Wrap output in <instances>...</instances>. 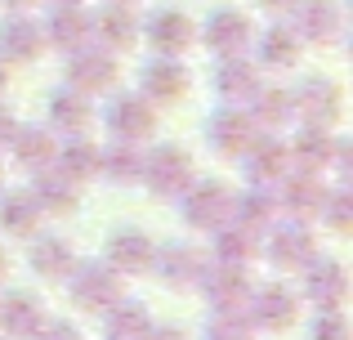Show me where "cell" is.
<instances>
[{"label":"cell","instance_id":"obj_35","mask_svg":"<svg viewBox=\"0 0 353 340\" xmlns=\"http://www.w3.org/2000/svg\"><path fill=\"white\" fill-rule=\"evenodd\" d=\"M152 332V323H148V309L143 305H117L108 309V336L112 340H143Z\"/></svg>","mask_w":353,"mask_h":340},{"label":"cell","instance_id":"obj_21","mask_svg":"<svg viewBox=\"0 0 353 340\" xmlns=\"http://www.w3.org/2000/svg\"><path fill=\"white\" fill-rule=\"evenodd\" d=\"M36 219H41V201H36L32 188H18L0 197V228L14 237H32L36 233Z\"/></svg>","mask_w":353,"mask_h":340},{"label":"cell","instance_id":"obj_8","mask_svg":"<svg viewBox=\"0 0 353 340\" xmlns=\"http://www.w3.org/2000/svg\"><path fill=\"white\" fill-rule=\"evenodd\" d=\"M148 45L157 54H165V59H179V54H188L197 45V27H192V18L183 9H157L148 18Z\"/></svg>","mask_w":353,"mask_h":340},{"label":"cell","instance_id":"obj_38","mask_svg":"<svg viewBox=\"0 0 353 340\" xmlns=\"http://www.w3.org/2000/svg\"><path fill=\"white\" fill-rule=\"evenodd\" d=\"M206 340H250V323L237 314V309H219L206 327Z\"/></svg>","mask_w":353,"mask_h":340},{"label":"cell","instance_id":"obj_7","mask_svg":"<svg viewBox=\"0 0 353 340\" xmlns=\"http://www.w3.org/2000/svg\"><path fill=\"white\" fill-rule=\"evenodd\" d=\"M250 36H255V23H250L241 9H215V14L206 18V32H201V41H206V50H215L219 59H237V54L250 50Z\"/></svg>","mask_w":353,"mask_h":340},{"label":"cell","instance_id":"obj_5","mask_svg":"<svg viewBox=\"0 0 353 340\" xmlns=\"http://www.w3.org/2000/svg\"><path fill=\"white\" fill-rule=\"evenodd\" d=\"M108 130L121 143H143L157 134V108L143 94H117L108 103Z\"/></svg>","mask_w":353,"mask_h":340},{"label":"cell","instance_id":"obj_36","mask_svg":"<svg viewBox=\"0 0 353 340\" xmlns=\"http://www.w3.org/2000/svg\"><path fill=\"white\" fill-rule=\"evenodd\" d=\"M152 264H161L165 282H192V278H201L206 255H201V251H188V246H174V251H165V255H152Z\"/></svg>","mask_w":353,"mask_h":340},{"label":"cell","instance_id":"obj_17","mask_svg":"<svg viewBox=\"0 0 353 340\" xmlns=\"http://www.w3.org/2000/svg\"><path fill=\"white\" fill-rule=\"evenodd\" d=\"M50 126L63 130L68 139L72 134H90V126H94V103H90V94H81V90H59V94L50 99Z\"/></svg>","mask_w":353,"mask_h":340},{"label":"cell","instance_id":"obj_44","mask_svg":"<svg viewBox=\"0 0 353 340\" xmlns=\"http://www.w3.org/2000/svg\"><path fill=\"white\" fill-rule=\"evenodd\" d=\"M5 5H9V9H14V14H27V9H32V5H36V0H5Z\"/></svg>","mask_w":353,"mask_h":340},{"label":"cell","instance_id":"obj_15","mask_svg":"<svg viewBox=\"0 0 353 340\" xmlns=\"http://www.w3.org/2000/svg\"><path fill=\"white\" fill-rule=\"evenodd\" d=\"M291 14L300 18V23H295V32H300L304 41H318V45L336 41L340 27H345V14H340L336 0H300Z\"/></svg>","mask_w":353,"mask_h":340},{"label":"cell","instance_id":"obj_39","mask_svg":"<svg viewBox=\"0 0 353 340\" xmlns=\"http://www.w3.org/2000/svg\"><path fill=\"white\" fill-rule=\"evenodd\" d=\"M313 340H345V318H340V309H322L318 327H313Z\"/></svg>","mask_w":353,"mask_h":340},{"label":"cell","instance_id":"obj_27","mask_svg":"<svg viewBox=\"0 0 353 340\" xmlns=\"http://www.w3.org/2000/svg\"><path fill=\"white\" fill-rule=\"evenodd\" d=\"M295 296L291 291H282V287H264L255 296V305H250V318H255L259 327H291L295 323Z\"/></svg>","mask_w":353,"mask_h":340},{"label":"cell","instance_id":"obj_43","mask_svg":"<svg viewBox=\"0 0 353 340\" xmlns=\"http://www.w3.org/2000/svg\"><path fill=\"white\" fill-rule=\"evenodd\" d=\"M143 340H183V332H174V327H152Z\"/></svg>","mask_w":353,"mask_h":340},{"label":"cell","instance_id":"obj_34","mask_svg":"<svg viewBox=\"0 0 353 340\" xmlns=\"http://www.w3.org/2000/svg\"><path fill=\"white\" fill-rule=\"evenodd\" d=\"M255 233L250 228H224L219 224V237H215V255H219V264H237V269H246L250 260H255Z\"/></svg>","mask_w":353,"mask_h":340},{"label":"cell","instance_id":"obj_16","mask_svg":"<svg viewBox=\"0 0 353 340\" xmlns=\"http://www.w3.org/2000/svg\"><path fill=\"white\" fill-rule=\"evenodd\" d=\"M90 36H99V45L103 50H130V45H139V18L130 5H108L99 18H90Z\"/></svg>","mask_w":353,"mask_h":340},{"label":"cell","instance_id":"obj_24","mask_svg":"<svg viewBox=\"0 0 353 340\" xmlns=\"http://www.w3.org/2000/svg\"><path fill=\"white\" fill-rule=\"evenodd\" d=\"M273 260L286 264V269H300V264L313 260V237H309V224H304V219H291V224L273 237Z\"/></svg>","mask_w":353,"mask_h":340},{"label":"cell","instance_id":"obj_30","mask_svg":"<svg viewBox=\"0 0 353 340\" xmlns=\"http://www.w3.org/2000/svg\"><path fill=\"white\" fill-rule=\"evenodd\" d=\"M345 291H349L345 269H340L336 260H318V269L309 273V296L318 300L322 309H340L345 305Z\"/></svg>","mask_w":353,"mask_h":340},{"label":"cell","instance_id":"obj_9","mask_svg":"<svg viewBox=\"0 0 353 340\" xmlns=\"http://www.w3.org/2000/svg\"><path fill=\"white\" fill-rule=\"evenodd\" d=\"M139 86H143L148 103H179V99H188L192 77H188V68H183L179 59H165V54H161V59H152L143 68Z\"/></svg>","mask_w":353,"mask_h":340},{"label":"cell","instance_id":"obj_47","mask_svg":"<svg viewBox=\"0 0 353 340\" xmlns=\"http://www.w3.org/2000/svg\"><path fill=\"white\" fill-rule=\"evenodd\" d=\"M0 273H5V251H0Z\"/></svg>","mask_w":353,"mask_h":340},{"label":"cell","instance_id":"obj_2","mask_svg":"<svg viewBox=\"0 0 353 340\" xmlns=\"http://www.w3.org/2000/svg\"><path fill=\"white\" fill-rule=\"evenodd\" d=\"M192 179H197V174H192L188 148L161 143L152 157H143V183L157 192V197H183V188H188Z\"/></svg>","mask_w":353,"mask_h":340},{"label":"cell","instance_id":"obj_37","mask_svg":"<svg viewBox=\"0 0 353 340\" xmlns=\"http://www.w3.org/2000/svg\"><path fill=\"white\" fill-rule=\"evenodd\" d=\"M273 215H277V206H273V197H268L264 188H255V192H246V197L233 201V219L241 228H250V233H255L259 224H268Z\"/></svg>","mask_w":353,"mask_h":340},{"label":"cell","instance_id":"obj_41","mask_svg":"<svg viewBox=\"0 0 353 340\" xmlns=\"http://www.w3.org/2000/svg\"><path fill=\"white\" fill-rule=\"evenodd\" d=\"M14 130H18V121H14V112H9L5 103H0V148H5L9 139H14Z\"/></svg>","mask_w":353,"mask_h":340},{"label":"cell","instance_id":"obj_29","mask_svg":"<svg viewBox=\"0 0 353 340\" xmlns=\"http://www.w3.org/2000/svg\"><path fill=\"white\" fill-rule=\"evenodd\" d=\"M0 323H5L14 336H36L45 327V309H41V300H32L27 291H18V296H9L5 305H0Z\"/></svg>","mask_w":353,"mask_h":340},{"label":"cell","instance_id":"obj_22","mask_svg":"<svg viewBox=\"0 0 353 340\" xmlns=\"http://www.w3.org/2000/svg\"><path fill=\"white\" fill-rule=\"evenodd\" d=\"M304 54V36L295 32V27H268L264 36H259V63H268V68H295Z\"/></svg>","mask_w":353,"mask_h":340},{"label":"cell","instance_id":"obj_46","mask_svg":"<svg viewBox=\"0 0 353 340\" xmlns=\"http://www.w3.org/2000/svg\"><path fill=\"white\" fill-rule=\"evenodd\" d=\"M108 5H134V0H108Z\"/></svg>","mask_w":353,"mask_h":340},{"label":"cell","instance_id":"obj_12","mask_svg":"<svg viewBox=\"0 0 353 340\" xmlns=\"http://www.w3.org/2000/svg\"><path fill=\"white\" fill-rule=\"evenodd\" d=\"M250 166V179L259 183V188H268V183H282L286 174H291V157H286L282 139L277 134H255L250 139V148L241 152Z\"/></svg>","mask_w":353,"mask_h":340},{"label":"cell","instance_id":"obj_28","mask_svg":"<svg viewBox=\"0 0 353 340\" xmlns=\"http://www.w3.org/2000/svg\"><path fill=\"white\" fill-rule=\"evenodd\" d=\"M99 152H103V148H94L85 134H72L68 148L54 152V161H59L63 174H72V179L81 183V179H94V174H99Z\"/></svg>","mask_w":353,"mask_h":340},{"label":"cell","instance_id":"obj_10","mask_svg":"<svg viewBox=\"0 0 353 340\" xmlns=\"http://www.w3.org/2000/svg\"><path fill=\"white\" fill-rule=\"evenodd\" d=\"M45 54V27L32 14H9L0 23V59L5 63H36Z\"/></svg>","mask_w":353,"mask_h":340},{"label":"cell","instance_id":"obj_33","mask_svg":"<svg viewBox=\"0 0 353 340\" xmlns=\"http://www.w3.org/2000/svg\"><path fill=\"white\" fill-rule=\"evenodd\" d=\"M32 269L41 273V278H68L72 273V251L63 237H41V242H32Z\"/></svg>","mask_w":353,"mask_h":340},{"label":"cell","instance_id":"obj_20","mask_svg":"<svg viewBox=\"0 0 353 340\" xmlns=\"http://www.w3.org/2000/svg\"><path fill=\"white\" fill-rule=\"evenodd\" d=\"M340 152V143L331 139V130H304L295 139V148L286 152L291 157V170H309V174H322L331 166V157Z\"/></svg>","mask_w":353,"mask_h":340},{"label":"cell","instance_id":"obj_31","mask_svg":"<svg viewBox=\"0 0 353 340\" xmlns=\"http://www.w3.org/2000/svg\"><path fill=\"white\" fill-rule=\"evenodd\" d=\"M152 242L143 233H117L112 246H108V260H112L117 273H134V269H148L152 264Z\"/></svg>","mask_w":353,"mask_h":340},{"label":"cell","instance_id":"obj_1","mask_svg":"<svg viewBox=\"0 0 353 340\" xmlns=\"http://www.w3.org/2000/svg\"><path fill=\"white\" fill-rule=\"evenodd\" d=\"M291 99H295V117H300L309 130H331V126L345 117V90L331 77H309Z\"/></svg>","mask_w":353,"mask_h":340},{"label":"cell","instance_id":"obj_19","mask_svg":"<svg viewBox=\"0 0 353 340\" xmlns=\"http://www.w3.org/2000/svg\"><path fill=\"white\" fill-rule=\"evenodd\" d=\"M215 90L228 108H246L250 99L259 94V72L250 68L241 54L237 59H224V68H219V77H215Z\"/></svg>","mask_w":353,"mask_h":340},{"label":"cell","instance_id":"obj_42","mask_svg":"<svg viewBox=\"0 0 353 340\" xmlns=\"http://www.w3.org/2000/svg\"><path fill=\"white\" fill-rule=\"evenodd\" d=\"M259 5H264L268 14H291V9L300 5V0H259Z\"/></svg>","mask_w":353,"mask_h":340},{"label":"cell","instance_id":"obj_32","mask_svg":"<svg viewBox=\"0 0 353 340\" xmlns=\"http://www.w3.org/2000/svg\"><path fill=\"white\" fill-rule=\"evenodd\" d=\"M246 269H237V264H224V269L215 273H201L206 278V296L215 300L219 309H237V300H246V278H241Z\"/></svg>","mask_w":353,"mask_h":340},{"label":"cell","instance_id":"obj_4","mask_svg":"<svg viewBox=\"0 0 353 340\" xmlns=\"http://www.w3.org/2000/svg\"><path fill=\"white\" fill-rule=\"evenodd\" d=\"M233 215V192L224 188V183L215 179H192L188 188H183V219H188L192 228H219L224 219Z\"/></svg>","mask_w":353,"mask_h":340},{"label":"cell","instance_id":"obj_48","mask_svg":"<svg viewBox=\"0 0 353 340\" xmlns=\"http://www.w3.org/2000/svg\"><path fill=\"white\" fill-rule=\"evenodd\" d=\"M59 5H77V0H59Z\"/></svg>","mask_w":353,"mask_h":340},{"label":"cell","instance_id":"obj_26","mask_svg":"<svg viewBox=\"0 0 353 340\" xmlns=\"http://www.w3.org/2000/svg\"><path fill=\"white\" fill-rule=\"evenodd\" d=\"M9 148H14V157L23 161V166L45 170V166H54V152H59V143H54L50 130H23V126H18L14 139H9Z\"/></svg>","mask_w":353,"mask_h":340},{"label":"cell","instance_id":"obj_23","mask_svg":"<svg viewBox=\"0 0 353 340\" xmlns=\"http://www.w3.org/2000/svg\"><path fill=\"white\" fill-rule=\"evenodd\" d=\"M250 121L264 126V130H282L286 121H295L291 90H264V86H259V94L250 99Z\"/></svg>","mask_w":353,"mask_h":340},{"label":"cell","instance_id":"obj_6","mask_svg":"<svg viewBox=\"0 0 353 340\" xmlns=\"http://www.w3.org/2000/svg\"><path fill=\"white\" fill-rule=\"evenodd\" d=\"M68 86L81 90V94H103V90L117 86V59L112 50H90V45H81V50H72L68 59Z\"/></svg>","mask_w":353,"mask_h":340},{"label":"cell","instance_id":"obj_25","mask_svg":"<svg viewBox=\"0 0 353 340\" xmlns=\"http://www.w3.org/2000/svg\"><path fill=\"white\" fill-rule=\"evenodd\" d=\"M99 174H108L112 183H139L143 179V152H139V143L103 148L99 152Z\"/></svg>","mask_w":353,"mask_h":340},{"label":"cell","instance_id":"obj_45","mask_svg":"<svg viewBox=\"0 0 353 340\" xmlns=\"http://www.w3.org/2000/svg\"><path fill=\"white\" fill-rule=\"evenodd\" d=\"M5 86H9V63L0 59V94H5Z\"/></svg>","mask_w":353,"mask_h":340},{"label":"cell","instance_id":"obj_13","mask_svg":"<svg viewBox=\"0 0 353 340\" xmlns=\"http://www.w3.org/2000/svg\"><path fill=\"white\" fill-rule=\"evenodd\" d=\"M41 27H45V45H54L63 54L90 45V14L81 5H54V14Z\"/></svg>","mask_w":353,"mask_h":340},{"label":"cell","instance_id":"obj_11","mask_svg":"<svg viewBox=\"0 0 353 340\" xmlns=\"http://www.w3.org/2000/svg\"><path fill=\"white\" fill-rule=\"evenodd\" d=\"M206 139L215 152H224V157H241V152L250 148V139H255V121L246 117V108H219L215 117L206 121Z\"/></svg>","mask_w":353,"mask_h":340},{"label":"cell","instance_id":"obj_14","mask_svg":"<svg viewBox=\"0 0 353 340\" xmlns=\"http://www.w3.org/2000/svg\"><path fill=\"white\" fill-rule=\"evenodd\" d=\"M327 197L331 192L322 188V179L318 174H309V170H291L282 179V206L291 210L295 219H313V215H322V206H327Z\"/></svg>","mask_w":353,"mask_h":340},{"label":"cell","instance_id":"obj_40","mask_svg":"<svg viewBox=\"0 0 353 340\" xmlns=\"http://www.w3.org/2000/svg\"><path fill=\"white\" fill-rule=\"evenodd\" d=\"M36 340H81V332L68 327V323H45L41 332H36Z\"/></svg>","mask_w":353,"mask_h":340},{"label":"cell","instance_id":"obj_18","mask_svg":"<svg viewBox=\"0 0 353 340\" xmlns=\"http://www.w3.org/2000/svg\"><path fill=\"white\" fill-rule=\"evenodd\" d=\"M36 201H41V210H54V215H72V210L81 206V183L72 179V174L45 166L36 170Z\"/></svg>","mask_w":353,"mask_h":340},{"label":"cell","instance_id":"obj_3","mask_svg":"<svg viewBox=\"0 0 353 340\" xmlns=\"http://www.w3.org/2000/svg\"><path fill=\"white\" fill-rule=\"evenodd\" d=\"M68 278H72V300H77L81 309H90V314H108L121 300V278H117L112 264L103 269V260H85L77 273H68Z\"/></svg>","mask_w":353,"mask_h":340}]
</instances>
